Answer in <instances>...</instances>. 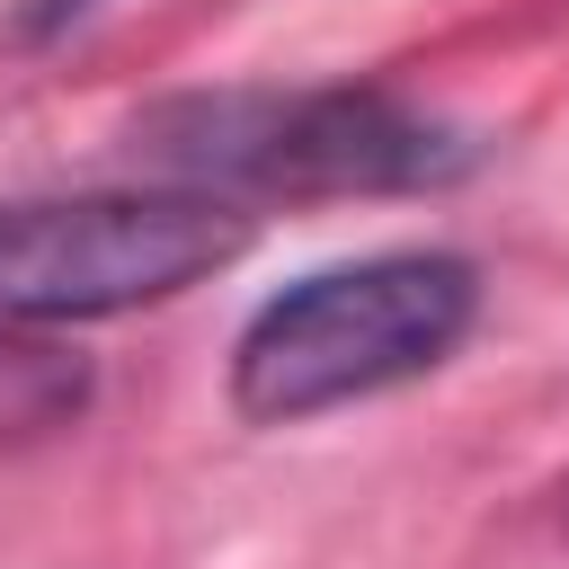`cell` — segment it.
<instances>
[{"instance_id":"cell-1","label":"cell","mask_w":569,"mask_h":569,"mask_svg":"<svg viewBox=\"0 0 569 569\" xmlns=\"http://www.w3.org/2000/svg\"><path fill=\"white\" fill-rule=\"evenodd\" d=\"M133 160L187 196H418L471 169V133L391 89H204L133 124Z\"/></svg>"},{"instance_id":"cell-2","label":"cell","mask_w":569,"mask_h":569,"mask_svg":"<svg viewBox=\"0 0 569 569\" xmlns=\"http://www.w3.org/2000/svg\"><path fill=\"white\" fill-rule=\"evenodd\" d=\"M480 320V267L462 249H373L293 276L231 338V409L249 427H302L320 409L436 373Z\"/></svg>"},{"instance_id":"cell-3","label":"cell","mask_w":569,"mask_h":569,"mask_svg":"<svg viewBox=\"0 0 569 569\" xmlns=\"http://www.w3.org/2000/svg\"><path fill=\"white\" fill-rule=\"evenodd\" d=\"M249 222L222 196L187 187H107V196H18L0 204V320L62 329L169 302L231 267Z\"/></svg>"},{"instance_id":"cell-4","label":"cell","mask_w":569,"mask_h":569,"mask_svg":"<svg viewBox=\"0 0 569 569\" xmlns=\"http://www.w3.org/2000/svg\"><path fill=\"white\" fill-rule=\"evenodd\" d=\"M107 0H9V44H62L71 27H89Z\"/></svg>"}]
</instances>
